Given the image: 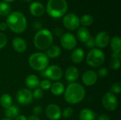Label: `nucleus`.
Listing matches in <instances>:
<instances>
[{"label":"nucleus","mask_w":121,"mask_h":120,"mask_svg":"<svg viewBox=\"0 0 121 120\" xmlns=\"http://www.w3.org/2000/svg\"><path fill=\"white\" fill-rule=\"evenodd\" d=\"M108 69L106 68H105V67H103V68H101V69H99L98 70L96 74H97L98 76H100V77L103 78V77H106L108 75Z\"/></svg>","instance_id":"f704fd0d"},{"label":"nucleus","mask_w":121,"mask_h":120,"mask_svg":"<svg viewBox=\"0 0 121 120\" xmlns=\"http://www.w3.org/2000/svg\"><path fill=\"white\" fill-rule=\"evenodd\" d=\"M7 24L6 23H4V22H2V23H0V30H1V31H4V30H5L6 28H7Z\"/></svg>","instance_id":"79ce46f5"},{"label":"nucleus","mask_w":121,"mask_h":120,"mask_svg":"<svg viewBox=\"0 0 121 120\" xmlns=\"http://www.w3.org/2000/svg\"><path fill=\"white\" fill-rule=\"evenodd\" d=\"M85 94L83 86L76 82L71 83L65 91V100L69 104H77L84 100Z\"/></svg>","instance_id":"f257e3e1"},{"label":"nucleus","mask_w":121,"mask_h":120,"mask_svg":"<svg viewBox=\"0 0 121 120\" xmlns=\"http://www.w3.org/2000/svg\"><path fill=\"white\" fill-rule=\"evenodd\" d=\"M54 33L56 36H60L62 34V30L61 28H55V30H54Z\"/></svg>","instance_id":"ea45409f"},{"label":"nucleus","mask_w":121,"mask_h":120,"mask_svg":"<svg viewBox=\"0 0 121 120\" xmlns=\"http://www.w3.org/2000/svg\"><path fill=\"white\" fill-rule=\"evenodd\" d=\"M12 46L14 50L18 53H23L26 50V41L19 37H15L12 41Z\"/></svg>","instance_id":"dca6fc26"},{"label":"nucleus","mask_w":121,"mask_h":120,"mask_svg":"<svg viewBox=\"0 0 121 120\" xmlns=\"http://www.w3.org/2000/svg\"><path fill=\"white\" fill-rule=\"evenodd\" d=\"M96 116L95 112L90 109H83L79 113L80 120H96Z\"/></svg>","instance_id":"aec40b11"},{"label":"nucleus","mask_w":121,"mask_h":120,"mask_svg":"<svg viewBox=\"0 0 121 120\" xmlns=\"http://www.w3.org/2000/svg\"><path fill=\"white\" fill-rule=\"evenodd\" d=\"M11 120V119H9V118H4V119H3V120Z\"/></svg>","instance_id":"49530a36"},{"label":"nucleus","mask_w":121,"mask_h":120,"mask_svg":"<svg viewBox=\"0 0 121 120\" xmlns=\"http://www.w3.org/2000/svg\"><path fill=\"white\" fill-rule=\"evenodd\" d=\"M33 94V98L35 99H40L43 96V91L41 88H35L34 91L32 93Z\"/></svg>","instance_id":"7c9ffc66"},{"label":"nucleus","mask_w":121,"mask_h":120,"mask_svg":"<svg viewBox=\"0 0 121 120\" xmlns=\"http://www.w3.org/2000/svg\"><path fill=\"white\" fill-rule=\"evenodd\" d=\"M67 3L66 0H48L47 4V12L52 18L62 17L67 12Z\"/></svg>","instance_id":"20e7f679"},{"label":"nucleus","mask_w":121,"mask_h":120,"mask_svg":"<svg viewBox=\"0 0 121 120\" xmlns=\"http://www.w3.org/2000/svg\"><path fill=\"white\" fill-rule=\"evenodd\" d=\"M30 66L36 71H44L48 67L49 59L45 54L36 52L32 54L28 59Z\"/></svg>","instance_id":"39448f33"},{"label":"nucleus","mask_w":121,"mask_h":120,"mask_svg":"<svg viewBox=\"0 0 121 120\" xmlns=\"http://www.w3.org/2000/svg\"><path fill=\"white\" fill-rule=\"evenodd\" d=\"M42 112V108L39 105H37V106H35L33 108V113H34V115L35 116H38L39 115L40 113Z\"/></svg>","instance_id":"e433bc0d"},{"label":"nucleus","mask_w":121,"mask_h":120,"mask_svg":"<svg viewBox=\"0 0 121 120\" xmlns=\"http://www.w3.org/2000/svg\"><path fill=\"white\" fill-rule=\"evenodd\" d=\"M97 120H111V118L106 114H101L97 117Z\"/></svg>","instance_id":"4c0bfd02"},{"label":"nucleus","mask_w":121,"mask_h":120,"mask_svg":"<svg viewBox=\"0 0 121 120\" xmlns=\"http://www.w3.org/2000/svg\"><path fill=\"white\" fill-rule=\"evenodd\" d=\"M84 58V52L81 48H77L71 54V59L75 64L81 63Z\"/></svg>","instance_id":"6ab92c4d"},{"label":"nucleus","mask_w":121,"mask_h":120,"mask_svg":"<svg viewBox=\"0 0 121 120\" xmlns=\"http://www.w3.org/2000/svg\"><path fill=\"white\" fill-rule=\"evenodd\" d=\"M111 93L113 94H119L121 93V83H114L111 87Z\"/></svg>","instance_id":"c85d7f7f"},{"label":"nucleus","mask_w":121,"mask_h":120,"mask_svg":"<svg viewBox=\"0 0 121 120\" xmlns=\"http://www.w3.org/2000/svg\"><path fill=\"white\" fill-rule=\"evenodd\" d=\"M60 43L62 47L67 50H71L75 48L77 45V40L75 37L71 33H65L62 35Z\"/></svg>","instance_id":"9b49d317"},{"label":"nucleus","mask_w":121,"mask_h":120,"mask_svg":"<svg viewBox=\"0 0 121 120\" xmlns=\"http://www.w3.org/2000/svg\"><path fill=\"white\" fill-rule=\"evenodd\" d=\"M23 1H26V2H29V1H32V0H23Z\"/></svg>","instance_id":"de8ad7c7"},{"label":"nucleus","mask_w":121,"mask_h":120,"mask_svg":"<svg viewBox=\"0 0 121 120\" xmlns=\"http://www.w3.org/2000/svg\"><path fill=\"white\" fill-rule=\"evenodd\" d=\"M11 11V6L6 2L0 1V16H7Z\"/></svg>","instance_id":"cd10ccee"},{"label":"nucleus","mask_w":121,"mask_h":120,"mask_svg":"<svg viewBox=\"0 0 121 120\" xmlns=\"http://www.w3.org/2000/svg\"><path fill=\"white\" fill-rule=\"evenodd\" d=\"M77 37L78 39L82 42H86L91 37L90 35V32L89 30L85 28V27H81L78 29L77 30Z\"/></svg>","instance_id":"412c9836"},{"label":"nucleus","mask_w":121,"mask_h":120,"mask_svg":"<svg viewBox=\"0 0 121 120\" xmlns=\"http://www.w3.org/2000/svg\"><path fill=\"white\" fill-rule=\"evenodd\" d=\"M0 104L5 109L11 107L12 105V98L11 95L6 93L3 94L0 98Z\"/></svg>","instance_id":"a878e982"},{"label":"nucleus","mask_w":121,"mask_h":120,"mask_svg":"<svg viewBox=\"0 0 121 120\" xmlns=\"http://www.w3.org/2000/svg\"><path fill=\"white\" fill-rule=\"evenodd\" d=\"M53 42L52 33L47 29H41L35 35L33 43L35 47L40 50H45L49 48Z\"/></svg>","instance_id":"7ed1b4c3"},{"label":"nucleus","mask_w":121,"mask_h":120,"mask_svg":"<svg viewBox=\"0 0 121 120\" xmlns=\"http://www.w3.org/2000/svg\"><path fill=\"white\" fill-rule=\"evenodd\" d=\"M61 53L60 48L57 45H51L49 48L47 49L46 56L50 59H55L60 56Z\"/></svg>","instance_id":"4be33fe9"},{"label":"nucleus","mask_w":121,"mask_h":120,"mask_svg":"<svg viewBox=\"0 0 121 120\" xmlns=\"http://www.w3.org/2000/svg\"><path fill=\"white\" fill-rule=\"evenodd\" d=\"M25 83L29 89H35L38 86H39L40 81L35 75L30 74L26 77L25 80Z\"/></svg>","instance_id":"a211bd4d"},{"label":"nucleus","mask_w":121,"mask_h":120,"mask_svg":"<svg viewBox=\"0 0 121 120\" xmlns=\"http://www.w3.org/2000/svg\"><path fill=\"white\" fill-rule=\"evenodd\" d=\"M98 79V76L96 73L92 70H88L85 71L82 75V81L84 84L86 86H94Z\"/></svg>","instance_id":"4468645a"},{"label":"nucleus","mask_w":121,"mask_h":120,"mask_svg":"<svg viewBox=\"0 0 121 120\" xmlns=\"http://www.w3.org/2000/svg\"><path fill=\"white\" fill-rule=\"evenodd\" d=\"M6 23L11 30L16 33L24 32L27 27V21L25 16L18 11H14L9 14Z\"/></svg>","instance_id":"f03ea898"},{"label":"nucleus","mask_w":121,"mask_h":120,"mask_svg":"<svg viewBox=\"0 0 121 120\" xmlns=\"http://www.w3.org/2000/svg\"><path fill=\"white\" fill-rule=\"evenodd\" d=\"M30 11L34 16H41L44 12L45 8L43 5L38 1H35L30 5Z\"/></svg>","instance_id":"f3484780"},{"label":"nucleus","mask_w":121,"mask_h":120,"mask_svg":"<svg viewBox=\"0 0 121 120\" xmlns=\"http://www.w3.org/2000/svg\"><path fill=\"white\" fill-rule=\"evenodd\" d=\"M16 100L18 103L23 105H27L33 100L32 92L29 89L23 88L18 91L16 93Z\"/></svg>","instance_id":"9d476101"},{"label":"nucleus","mask_w":121,"mask_h":120,"mask_svg":"<svg viewBox=\"0 0 121 120\" xmlns=\"http://www.w3.org/2000/svg\"><path fill=\"white\" fill-rule=\"evenodd\" d=\"M41 26H42V25H41V23H40V22H35L34 23V24H33V27H34V29L35 30H41Z\"/></svg>","instance_id":"58836bf2"},{"label":"nucleus","mask_w":121,"mask_h":120,"mask_svg":"<svg viewBox=\"0 0 121 120\" xmlns=\"http://www.w3.org/2000/svg\"><path fill=\"white\" fill-rule=\"evenodd\" d=\"M121 66V59H112L111 62L110 64V67L113 70H117L120 68Z\"/></svg>","instance_id":"c756f323"},{"label":"nucleus","mask_w":121,"mask_h":120,"mask_svg":"<svg viewBox=\"0 0 121 120\" xmlns=\"http://www.w3.org/2000/svg\"><path fill=\"white\" fill-rule=\"evenodd\" d=\"M112 59H121V53H115V52H113V53H112Z\"/></svg>","instance_id":"a19ab883"},{"label":"nucleus","mask_w":121,"mask_h":120,"mask_svg":"<svg viewBox=\"0 0 121 120\" xmlns=\"http://www.w3.org/2000/svg\"><path fill=\"white\" fill-rule=\"evenodd\" d=\"M43 76H45L50 80L58 81L62 77V70L61 68L56 65H52L46 68L43 72Z\"/></svg>","instance_id":"6e6552de"},{"label":"nucleus","mask_w":121,"mask_h":120,"mask_svg":"<svg viewBox=\"0 0 121 120\" xmlns=\"http://www.w3.org/2000/svg\"><path fill=\"white\" fill-rule=\"evenodd\" d=\"M74 113V110L72 108L68 107L66 109H65L62 113V115L65 117V118H69L73 115Z\"/></svg>","instance_id":"2f4dec72"},{"label":"nucleus","mask_w":121,"mask_h":120,"mask_svg":"<svg viewBox=\"0 0 121 120\" xmlns=\"http://www.w3.org/2000/svg\"><path fill=\"white\" fill-rule=\"evenodd\" d=\"M79 22L84 26H89L93 23L94 18L92 16L89 14H85L81 17V18L79 19Z\"/></svg>","instance_id":"bb28decb"},{"label":"nucleus","mask_w":121,"mask_h":120,"mask_svg":"<svg viewBox=\"0 0 121 120\" xmlns=\"http://www.w3.org/2000/svg\"><path fill=\"white\" fill-rule=\"evenodd\" d=\"M63 25L68 30H74L78 28L80 25L79 18L74 13H68L63 18Z\"/></svg>","instance_id":"1a4fd4ad"},{"label":"nucleus","mask_w":121,"mask_h":120,"mask_svg":"<svg viewBox=\"0 0 121 120\" xmlns=\"http://www.w3.org/2000/svg\"><path fill=\"white\" fill-rule=\"evenodd\" d=\"M45 115L50 120H58L62 116V112L58 105L50 104L46 108Z\"/></svg>","instance_id":"f8f14e48"},{"label":"nucleus","mask_w":121,"mask_h":120,"mask_svg":"<svg viewBox=\"0 0 121 120\" xmlns=\"http://www.w3.org/2000/svg\"><path fill=\"white\" fill-rule=\"evenodd\" d=\"M85 45L87 47L89 48H94L96 45H95V40L94 37H90V38L85 42Z\"/></svg>","instance_id":"c9c22d12"},{"label":"nucleus","mask_w":121,"mask_h":120,"mask_svg":"<svg viewBox=\"0 0 121 120\" xmlns=\"http://www.w3.org/2000/svg\"><path fill=\"white\" fill-rule=\"evenodd\" d=\"M105 60L104 53L99 49H92L86 56V62L91 67H99Z\"/></svg>","instance_id":"423d86ee"},{"label":"nucleus","mask_w":121,"mask_h":120,"mask_svg":"<svg viewBox=\"0 0 121 120\" xmlns=\"http://www.w3.org/2000/svg\"><path fill=\"white\" fill-rule=\"evenodd\" d=\"M95 45L99 48H104L108 46L110 42V37L108 33L106 31H102L98 33L94 38Z\"/></svg>","instance_id":"ddd939ff"},{"label":"nucleus","mask_w":121,"mask_h":120,"mask_svg":"<svg viewBox=\"0 0 121 120\" xmlns=\"http://www.w3.org/2000/svg\"><path fill=\"white\" fill-rule=\"evenodd\" d=\"M18 113H19L18 108L16 105H11L9 108L6 109L5 116L6 117V118L12 120L13 118H16L18 115Z\"/></svg>","instance_id":"393cba45"},{"label":"nucleus","mask_w":121,"mask_h":120,"mask_svg":"<svg viewBox=\"0 0 121 120\" xmlns=\"http://www.w3.org/2000/svg\"><path fill=\"white\" fill-rule=\"evenodd\" d=\"M4 1V2H12V1H15V0H3Z\"/></svg>","instance_id":"a18cd8bd"},{"label":"nucleus","mask_w":121,"mask_h":120,"mask_svg":"<svg viewBox=\"0 0 121 120\" xmlns=\"http://www.w3.org/2000/svg\"><path fill=\"white\" fill-rule=\"evenodd\" d=\"M16 120H27V118L24 115H18L16 117Z\"/></svg>","instance_id":"c03bdc74"},{"label":"nucleus","mask_w":121,"mask_h":120,"mask_svg":"<svg viewBox=\"0 0 121 120\" xmlns=\"http://www.w3.org/2000/svg\"><path fill=\"white\" fill-rule=\"evenodd\" d=\"M50 90L52 93L55 95H61L65 92V86L62 83L57 81L51 84Z\"/></svg>","instance_id":"5701e85b"},{"label":"nucleus","mask_w":121,"mask_h":120,"mask_svg":"<svg viewBox=\"0 0 121 120\" xmlns=\"http://www.w3.org/2000/svg\"><path fill=\"white\" fill-rule=\"evenodd\" d=\"M102 105L107 111L113 112L116 110L118 107V100L114 94L108 92L104 95L102 98Z\"/></svg>","instance_id":"0eeeda50"},{"label":"nucleus","mask_w":121,"mask_h":120,"mask_svg":"<svg viewBox=\"0 0 121 120\" xmlns=\"http://www.w3.org/2000/svg\"><path fill=\"white\" fill-rule=\"evenodd\" d=\"M27 120H40L39 117L38 116H35V115H31L30 116Z\"/></svg>","instance_id":"37998d69"},{"label":"nucleus","mask_w":121,"mask_h":120,"mask_svg":"<svg viewBox=\"0 0 121 120\" xmlns=\"http://www.w3.org/2000/svg\"><path fill=\"white\" fill-rule=\"evenodd\" d=\"M111 47L113 52L121 53V39L119 36H115L111 40Z\"/></svg>","instance_id":"b1692460"},{"label":"nucleus","mask_w":121,"mask_h":120,"mask_svg":"<svg viewBox=\"0 0 121 120\" xmlns=\"http://www.w3.org/2000/svg\"><path fill=\"white\" fill-rule=\"evenodd\" d=\"M40 87H41V89L42 90H48L49 88H50L51 87V83L49 80H43L41 83H40V85H39Z\"/></svg>","instance_id":"473e14b6"},{"label":"nucleus","mask_w":121,"mask_h":120,"mask_svg":"<svg viewBox=\"0 0 121 120\" xmlns=\"http://www.w3.org/2000/svg\"><path fill=\"white\" fill-rule=\"evenodd\" d=\"M79 76V70L75 66H69L65 71V79L70 83H74L78 79Z\"/></svg>","instance_id":"2eb2a0df"},{"label":"nucleus","mask_w":121,"mask_h":120,"mask_svg":"<svg viewBox=\"0 0 121 120\" xmlns=\"http://www.w3.org/2000/svg\"><path fill=\"white\" fill-rule=\"evenodd\" d=\"M6 43H7L6 36L2 33H0V50L4 48L6 46Z\"/></svg>","instance_id":"72a5a7b5"}]
</instances>
